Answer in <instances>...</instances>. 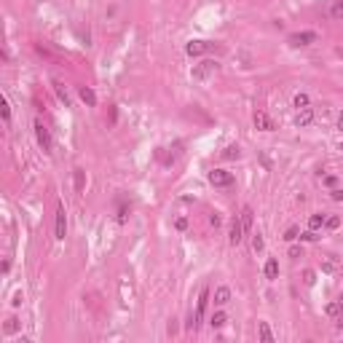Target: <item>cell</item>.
Returning a JSON list of instances; mask_svg holds the SVG:
<instances>
[{"label": "cell", "mask_w": 343, "mask_h": 343, "mask_svg": "<svg viewBox=\"0 0 343 343\" xmlns=\"http://www.w3.org/2000/svg\"><path fill=\"white\" fill-rule=\"evenodd\" d=\"M325 311H327V317H332L338 322V325H343V306H340V300H332Z\"/></svg>", "instance_id": "9c48e42d"}, {"label": "cell", "mask_w": 343, "mask_h": 343, "mask_svg": "<svg viewBox=\"0 0 343 343\" xmlns=\"http://www.w3.org/2000/svg\"><path fill=\"white\" fill-rule=\"evenodd\" d=\"M300 239H303V242H317L319 236H317V231H306V233L300 236Z\"/></svg>", "instance_id": "f1b7e54d"}, {"label": "cell", "mask_w": 343, "mask_h": 343, "mask_svg": "<svg viewBox=\"0 0 343 343\" xmlns=\"http://www.w3.org/2000/svg\"><path fill=\"white\" fill-rule=\"evenodd\" d=\"M325 225V215H311L308 217V231H319Z\"/></svg>", "instance_id": "2e32d148"}, {"label": "cell", "mask_w": 343, "mask_h": 343, "mask_svg": "<svg viewBox=\"0 0 343 343\" xmlns=\"http://www.w3.org/2000/svg\"><path fill=\"white\" fill-rule=\"evenodd\" d=\"M284 239H287V242H295V239H300V236H298V228H290V231H287V236H284Z\"/></svg>", "instance_id": "f546056e"}, {"label": "cell", "mask_w": 343, "mask_h": 343, "mask_svg": "<svg viewBox=\"0 0 343 343\" xmlns=\"http://www.w3.org/2000/svg\"><path fill=\"white\" fill-rule=\"evenodd\" d=\"M215 73H217V62L204 59L201 64H196V67L190 70V78H193V81H207L209 75H215Z\"/></svg>", "instance_id": "7a4b0ae2"}, {"label": "cell", "mask_w": 343, "mask_h": 343, "mask_svg": "<svg viewBox=\"0 0 343 343\" xmlns=\"http://www.w3.org/2000/svg\"><path fill=\"white\" fill-rule=\"evenodd\" d=\"M54 233H56V239H64V233H67V217H64V207H62V204L56 207V223H54Z\"/></svg>", "instance_id": "ba28073f"}, {"label": "cell", "mask_w": 343, "mask_h": 343, "mask_svg": "<svg viewBox=\"0 0 343 343\" xmlns=\"http://www.w3.org/2000/svg\"><path fill=\"white\" fill-rule=\"evenodd\" d=\"M35 137H38V145H41L46 153H51V134L41 121H35Z\"/></svg>", "instance_id": "8992f818"}, {"label": "cell", "mask_w": 343, "mask_h": 343, "mask_svg": "<svg viewBox=\"0 0 343 343\" xmlns=\"http://www.w3.org/2000/svg\"><path fill=\"white\" fill-rule=\"evenodd\" d=\"M228 300H231V290H228V287H217L215 290V303H217V306H225Z\"/></svg>", "instance_id": "5bb4252c"}, {"label": "cell", "mask_w": 343, "mask_h": 343, "mask_svg": "<svg viewBox=\"0 0 343 343\" xmlns=\"http://www.w3.org/2000/svg\"><path fill=\"white\" fill-rule=\"evenodd\" d=\"M295 108H298V110L308 108V94H295Z\"/></svg>", "instance_id": "603a6c76"}, {"label": "cell", "mask_w": 343, "mask_h": 343, "mask_svg": "<svg viewBox=\"0 0 343 343\" xmlns=\"http://www.w3.org/2000/svg\"><path fill=\"white\" fill-rule=\"evenodd\" d=\"M244 233H247V231H244V225H242V217L236 215L233 220H231V233H228V242H231L233 247H236V244H242Z\"/></svg>", "instance_id": "52a82bcc"}, {"label": "cell", "mask_w": 343, "mask_h": 343, "mask_svg": "<svg viewBox=\"0 0 343 343\" xmlns=\"http://www.w3.org/2000/svg\"><path fill=\"white\" fill-rule=\"evenodd\" d=\"M177 231H185V228H188V220H185V217H177Z\"/></svg>", "instance_id": "d6a6232c"}, {"label": "cell", "mask_w": 343, "mask_h": 343, "mask_svg": "<svg viewBox=\"0 0 343 343\" xmlns=\"http://www.w3.org/2000/svg\"><path fill=\"white\" fill-rule=\"evenodd\" d=\"M340 150H343V145H340Z\"/></svg>", "instance_id": "74e56055"}, {"label": "cell", "mask_w": 343, "mask_h": 343, "mask_svg": "<svg viewBox=\"0 0 343 343\" xmlns=\"http://www.w3.org/2000/svg\"><path fill=\"white\" fill-rule=\"evenodd\" d=\"M263 271H265V276H268V279H276V276H279V263H276V260H268Z\"/></svg>", "instance_id": "d6986e66"}, {"label": "cell", "mask_w": 343, "mask_h": 343, "mask_svg": "<svg viewBox=\"0 0 343 343\" xmlns=\"http://www.w3.org/2000/svg\"><path fill=\"white\" fill-rule=\"evenodd\" d=\"M330 196L335 198V201H343V190H340V188H332V190H330Z\"/></svg>", "instance_id": "4dcf8cb0"}, {"label": "cell", "mask_w": 343, "mask_h": 343, "mask_svg": "<svg viewBox=\"0 0 343 343\" xmlns=\"http://www.w3.org/2000/svg\"><path fill=\"white\" fill-rule=\"evenodd\" d=\"M252 250H255V252H260V250H263V236H260V233H255V236H252Z\"/></svg>", "instance_id": "484cf974"}, {"label": "cell", "mask_w": 343, "mask_h": 343, "mask_svg": "<svg viewBox=\"0 0 343 343\" xmlns=\"http://www.w3.org/2000/svg\"><path fill=\"white\" fill-rule=\"evenodd\" d=\"M239 217H242V225H244V231H250V228H252V209H250V207H244Z\"/></svg>", "instance_id": "ac0fdd59"}, {"label": "cell", "mask_w": 343, "mask_h": 343, "mask_svg": "<svg viewBox=\"0 0 343 343\" xmlns=\"http://www.w3.org/2000/svg\"><path fill=\"white\" fill-rule=\"evenodd\" d=\"M325 225H327V228H338V225H340V217H335V215L325 217Z\"/></svg>", "instance_id": "4316f807"}, {"label": "cell", "mask_w": 343, "mask_h": 343, "mask_svg": "<svg viewBox=\"0 0 343 343\" xmlns=\"http://www.w3.org/2000/svg\"><path fill=\"white\" fill-rule=\"evenodd\" d=\"M212 51H217V46L212 41H190L185 46V54L188 56H201V54H212Z\"/></svg>", "instance_id": "3957f363"}, {"label": "cell", "mask_w": 343, "mask_h": 343, "mask_svg": "<svg viewBox=\"0 0 343 343\" xmlns=\"http://www.w3.org/2000/svg\"><path fill=\"white\" fill-rule=\"evenodd\" d=\"M209 183H212L215 188H231L233 185V175L225 169H212L209 172Z\"/></svg>", "instance_id": "277c9868"}, {"label": "cell", "mask_w": 343, "mask_h": 343, "mask_svg": "<svg viewBox=\"0 0 343 343\" xmlns=\"http://www.w3.org/2000/svg\"><path fill=\"white\" fill-rule=\"evenodd\" d=\"M239 156H242L239 145H228V148L223 150V158H239Z\"/></svg>", "instance_id": "7402d4cb"}, {"label": "cell", "mask_w": 343, "mask_h": 343, "mask_svg": "<svg viewBox=\"0 0 343 343\" xmlns=\"http://www.w3.org/2000/svg\"><path fill=\"white\" fill-rule=\"evenodd\" d=\"M335 183H338V180H335V177H325V185H330V188H335Z\"/></svg>", "instance_id": "d590c367"}, {"label": "cell", "mask_w": 343, "mask_h": 343, "mask_svg": "<svg viewBox=\"0 0 343 343\" xmlns=\"http://www.w3.org/2000/svg\"><path fill=\"white\" fill-rule=\"evenodd\" d=\"M225 322H228V314H225V311H217V314H212V319H209V325H212V327H223Z\"/></svg>", "instance_id": "e0dca14e"}, {"label": "cell", "mask_w": 343, "mask_h": 343, "mask_svg": "<svg viewBox=\"0 0 343 343\" xmlns=\"http://www.w3.org/2000/svg\"><path fill=\"white\" fill-rule=\"evenodd\" d=\"M257 335H260V340H265V343L273 340V332L268 327V322H257Z\"/></svg>", "instance_id": "4fadbf2b"}, {"label": "cell", "mask_w": 343, "mask_h": 343, "mask_svg": "<svg viewBox=\"0 0 343 343\" xmlns=\"http://www.w3.org/2000/svg\"><path fill=\"white\" fill-rule=\"evenodd\" d=\"M0 113H3V121H6V123L11 121V105H8V97L0 99Z\"/></svg>", "instance_id": "44dd1931"}, {"label": "cell", "mask_w": 343, "mask_h": 343, "mask_svg": "<svg viewBox=\"0 0 343 343\" xmlns=\"http://www.w3.org/2000/svg\"><path fill=\"white\" fill-rule=\"evenodd\" d=\"M207 303H209V290H201V295H198V303H196V314H190V322H188L190 330H196L198 325H201L204 311H207Z\"/></svg>", "instance_id": "6da1fadb"}, {"label": "cell", "mask_w": 343, "mask_h": 343, "mask_svg": "<svg viewBox=\"0 0 343 343\" xmlns=\"http://www.w3.org/2000/svg\"><path fill=\"white\" fill-rule=\"evenodd\" d=\"M126 217H129V207H126V204H121V207H118V217H116V220H118V223H126Z\"/></svg>", "instance_id": "cb8c5ba5"}, {"label": "cell", "mask_w": 343, "mask_h": 343, "mask_svg": "<svg viewBox=\"0 0 343 343\" xmlns=\"http://www.w3.org/2000/svg\"><path fill=\"white\" fill-rule=\"evenodd\" d=\"M209 223H212V225H220V215L212 212V215H209Z\"/></svg>", "instance_id": "836d02e7"}, {"label": "cell", "mask_w": 343, "mask_h": 343, "mask_svg": "<svg viewBox=\"0 0 343 343\" xmlns=\"http://www.w3.org/2000/svg\"><path fill=\"white\" fill-rule=\"evenodd\" d=\"M81 99L89 105V108H94V105H97V94H94L89 86H81Z\"/></svg>", "instance_id": "9a60e30c"}, {"label": "cell", "mask_w": 343, "mask_h": 343, "mask_svg": "<svg viewBox=\"0 0 343 343\" xmlns=\"http://www.w3.org/2000/svg\"><path fill=\"white\" fill-rule=\"evenodd\" d=\"M75 188L83 190V172L81 169H75Z\"/></svg>", "instance_id": "83f0119b"}, {"label": "cell", "mask_w": 343, "mask_h": 343, "mask_svg": "<svg viewBox=\"0 0 343 343\" xmlns=\"http://www.w3.org/2000/svg\"><path fill=\"white\" fill-rule=\"evenodd\" d=\"M338 268H340V265L335 260V255H325V257H322V271H325V273H335Z\"/></svg>", "instance_id": "30bf717a"}, {"label": "cell", "mask_w": 343, "mask_h": 343, "mask_svg": "<svg viewBox=\"0 0 343 343\" xmlns=\"http://www.w3.org/2000/svg\"><path fill=\"white\" fill-rule=\"evenodd\" d=\"M303 282H306V284H308V287H311V284H314V282H317V273H314L311 268H306V271H303Z\"/></svg>", "instance_id": "d4e9b609"}, {"label": "cell", "mask_w": 343, "mask_h": 343, "mask_svg": "<svg viewBox=\"0 0 343 343\" xmlns=\"http://www.w3.org/2000/svg\"><path fill=\"white\" fill-rule=\"evenodd\" d=\"M314 41H317V32H311V30H303V32H292L287 38V43L295 46V49H300V46H311Z\"/></svg>", "instance_id": "5b68a950"}, {"label": "cell", "mask_w": 343, "mask_h": 343, "mask_svg": "<svg viewBox=\"0 0 343 343\" xmlns=\"http://www.w3.org/2000/svg\"><path fill=\"white\" fill-rule=\"evenodd\" d=\"M330 16L332 19H343V0H335V3L330 6Z\"/></svg>", "instance_id": "ffe728a7"}, {"label": "cell", "mask_w": 343, "mask_h": 343, "mask_svg": "<svg viewBox=\"0 0 343 343\" xmlns=\"http://www.w3.org/2000/svg\"><path fill=\"white\" fill-rule=\"evenodd\" d=\"M338 129H343V116L338 118Z\"/></svg>", "instance_id": "8d00e7d4"}, {"label": "cell", "mask_w": 343, "mask_h": 343, "mask_svg": "<svg viewBox=\"0 0 343 343\" xmlns=\"http://www.w3.org/2000/svg\"><path fill=\"white\" fill-rule=\"evenodd\" d=\"M16 327H19V322H16V319H8V322H6V332H14Z\"/></svg>", "instance_id": "1f68e13d"}, {"label": "cell", "mask_w": 343, "mask_h": 343, "mask_svg": "<svg viewBox=\"0 0 343 343\" xmlns=\"http://www.w3.org/2000/svg\"><path fill=\"white\" fill-rule=\"evenodd\" d=\"M303 252H300V247H290V257H300Z\"/></svg>", "instance_id": "e575fe53"}, {"label": "cell", "mask_w": 343, "mask_h": 343, "mask_svg": "<svg viewBox=\"0 0 343 343\" xmlns=\"http://www.w3.org/2000/svg\"><path fill=\"white\" fill-rule=\"evenodd\" d=\"M311 121H314V110H311V108H303V110L298 113V118H295V123H298V126H308Z\"/></svg>", "instance_id": "7c38bea8"}, {"label": "cell", "mask_w": 343, "mask_h": 343, "mask_svg": "<svg viewBox=\"0 0 343 343\" xmlns=\"http://www.w3.org/2000/svg\"><path fill=\"white\" fill-rule=\"evenodd\" d=\"M255 126H257V129H263V131H271V129H273V123H271V118L265 116V113H255Z\"/></svg>", "instance_id": "8fae6325"}]
</instances>
